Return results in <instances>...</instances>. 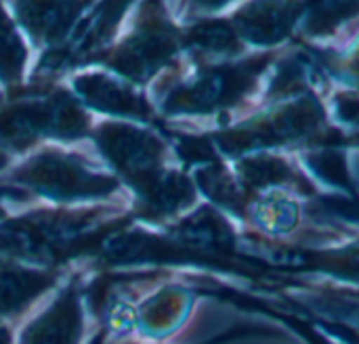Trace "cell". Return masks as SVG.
I'll list each match as a JSON object with an SVG mask.
<instances>
[{
  "instance_id": "6da1fadb",
  "label": "cell",
  "mask_w": 359,
  "mask_h": 344,
  "mask_svg": "<svg viewBox=\"0 0 359 344\" xmlns=\"http://www.w3.org/2000/svg\"><path fill=\"white\" fill-rule=\"evenodd\" d=\"M130 223V210L101 204L36 208L0 225V250L34 267L63 271L74 259L99 256L105 242Z\"/></svg>"
},
{
  "instance_id": "7a4b0ae2",
  "label": "cell",
  "mask_w": 359,
  "mask_h": 344,
  "mask_svg": "<svg viewBox=\"0 0 359 344\" xmlns=\"http://www.w3.org/2000/svg\"><path fill=\"white\" fill-rule=\"evenodd\" d=\"M280 59L278 50H259L221 63H202L168 78L156 109L164 118H208L244 105L263 76Z\"/></svg>"
},
{
  "instance_id": "3957f363",
  "label": "cell",
  "mask_w": 359,
  "mask_h": 344,
  "mask_svg": "<svg viewBox=\"0 0 359 344\" xmlns=\"http://www.w3.org/2000/svg\"><path fill=\"white\" fill-rule=\"evenodd\" d=\"M93 118L78 97L55 84L36 82L0 99V149L23 156L40 141L74 143L90 137Z\"/></svg>"
},
{
  "instance_id": "277c9868",
  "label": "cell",
  "mask_w": 359,
  "mask_h": 344,
  "mask_svg": "<svg viewBox=\"0 0 359 344\" xmlns=\"http://www.w3.org/2000/svg\"><path fill=\"white\" fill-rule=\"evenodd\" d=\"M328 135H334V130L328 126L324 105L318 101L313 90H305L292 99L273 101L265 111L208 137L219 156L240 160L244 156L267 153L284 145L305 143L332 147L334 143H343Z\"/></svg>"
},
{
  "instance_id": "5b68a950",
  "label": "cell",
  "mask_w": 359,
  "mask_h": 344,
  "mask_svg": "<svg viewBox=\"0 0 359 344\" xmlns=\"http://www.w3.org/2000/svg\"><path fill=\"white\" fill-rule=\"evenodd\" d=\"M11 187L38 195L55 206H84L114 198L122 183L78 151H63L59 147H42L27 156L21 164L8 170L0 181Z\"/></svg>"
},
{
  "instance_id": "8992f818",
  "label": "cell",
  "mask_w": 359,
  "mask_h": 344,
  "mask_svg": "<svg viewBox=\"0 0 359 344\" xmlns=\"http://www.w3.org/2000/svg\"><path fill=\"white\" fill-rule=\"evenodd\" d=\"M135 19L120 40L97 63L105 71L143 88L166 69H175L183 53L181 25L162 2H141L133 6Z\"/></svg>"
},
{
  "instance_id": "52a82bcc",
  "label": "cell",
  "mask_w": 359,
  "mask_h": 344,
  "mask_svg": "<svg viewBox=\"0 0 359 344\" xmlns=\"http://www.w3.org/2000/svg\"><path fill=\"white\" fill-rule=\"evenodd\" d=\"M90 139L111 174L126 185L135 198L147 193L170 168V145L149 126L103 120L93 126Z\"/></svg>"
},
{
  "instance_id": "ba28073f",
  "label": "cell",
  "mask_w": 359,
  "mask_h": 344,
  "mask_svg": "<svg viewBox=\"0 0 359 344\" xmlns=\"http://www.w3.org/2000/svg\"><path fill=\"white\" fill-rule=\"evenodd\" d=\"M72 92L86 109L109 116L111 120L145 126L160 124L154 101L139 86L105 69H90L74 76Z\"/></svg>"
},
{
  "instance_id": "9c48e42d",
  "label": "cell",
  "mask_w": 359,
  "mask_h": 344,
  "mask_svg": "<svg viewBox=\"0 0 359 344\" xmlns=\"http://www.w3.org/2000/svg\"><path fill=\"white\" fill-rule=\"evenodd\" d=\"M84 284L78 275H72L53 301L21 328L17 344H84Z\"/></svg>"
},
{
  "instance_id": "30bf717a",
  "label": "cell",
  "mask_w": 359,
  "mask_h": 344,
  "mask_svg": "<svg viewBox=\"0 0 359 344\" xmlns=\"http://www.w3.org/2000/svg\"><path fill=\"white\" fill-rule=\"evenodd\" d=\"M164 229L166 235L183 244L185 248L242 271V267L233 263L240 256V238L219 208L202 204L179 221L166 225Z\"/></svg>"
},
{
  "instance_id": "8fae6325",
  "label": "cell",
  "mask_w": 359,
  "mask_h": 344,
  "mask_svg": "<svg viewBox=\"0 0 359 344\" xmlns=\"http://www.w3.org/2000/svg\"><path fill=\"white\" fill-rule=\"evenodd\" d=\"M305 11L307 4L294 2H250L238 6L229 15V21L246 46L250 44L263 50H276V46L294 34Z\"/></svg>"
},
{
  "instance_id": "7c38bea8",
  "label": "cell",
  "mask_w": 359,
  "mask_h": 344,
  "mask_svg": "<svg viewBox=\"0 0 359 344\" xmlns=\"http://www.w3.org/2000/svg\"><path fill=\"white\" fill-rule=\"evenodd\" d=\"M63 271L44 269L0 254V319L17 322L48 292L59 288Z\"/></svg>"
},
{
  "instance_id": "4fadbf2b",
  "label": "cell",
  "mask_w": 359,
  "mask_h": 344,
  "mask_svg": "<svg viewBox=\"0 0 359 344\" xmlns=\"http://www.w3.org/2000/svg\"><path fill=\"white\" fill-rule=\"evenodd\" d=\"M88 8L90 2H15L8 6L17 25L42 53L61 48Z\"/></svg>"
},
{
  "instance_id": "5bb4252c",
  "label": "cell",
  "mask_w": 359,
  "mask_h": 344,
  "mask_svg": "<svg viewBox=\"0 0 359 344\" xmlns=\"http://www.w3.org/2000/svg\"><path fill=\"white\" fill-rule=\"evenodd\" d=\"M233 174L244 189V193L250 198V204L255 198L263 193H273V191H284V193H305V195H316L313 183L297 170L288 158L267 151V153H252L236 160Z\"/></svg>"
},
{
  "instance_id": "9a60e30c",
  "label": "cell",
  "mask_w": 359,
  "mask_h": 344,
  "mask_svg": "<svg viewBox=\"0 0 359 344\" xmlns=\"http://www.w3.org/2000/svg\"><path fill=\"white\" fill-rule=\"evenodd\" d=\"M198 200V187L194 177L185 168H168L162 179L141 198L133 200V221L147 225H170L185 216Z\"/></svg>"
},
{
  "instance_id": "2e32d148",
  "label": "cell",
  "mask_w": 359,
  "mask_h": 344,
  "mask_svg": "<svg viewBox=\"0 0 359 344\" xmlns=\"http://www.w3.org/2000/svg\"><path fill=\"white\" fill-rule=\"evenodd\" d=\"M183 53H187L196 65L221 63L244 57L246 44L240 40L229 17L202 15L198 21L181 27Z\"/></svg>"
},
{
  "instance_id": "e0dca14e",
  "label": "cell",
  "mask_w": 359,
  "mask_h": 344,
  "mask_svg": "<svg viewBox=\"0 0 359 344\" xmlns=\"http://www.w3.org/2000/svg\"><path fill=\"white\" fill-rule=\"evenodd\" d=\"M194 305V294L181 286H168L149 298L135 315L133 326L139 328L149 340H164L172 336L189 317Z\"/></svg>"
},
{
  "instance_id": "ac0fdd59",
  "label": "cell",
  "mask_w": 359,
  "mask_h": 344,
  "mask_svg": "<svg viewBox=\"0 0 359 344\" xmlns=\"http://www.w3.org/2000/svg\"><path fill=\"white\" fill-rule=\"evenodd\" d=\"M27 46L8 6L0 4V82L4 95L25 86Z\"/></svg>"
},
{
  "instance_id": "d6986e66",
  "label": "cell",
  "mask_w": 359,
  "mask_h": 344,
  "mask_svg": "<svg viewBox=\"0 0 359 344\" xmlns=\"http://www.w3.org/2000/svg\"><path fill=\"white\" fill-rule=\"evenodd\" d=\"M359 4H307L303 15V32L311 38L332 36L341 25L355 19Z\"/></svg>"
},
{
  "instance_id": "ffe728a7",
  "label": "cell",
  "mask_w": 359,
  "mask_h": 344,
  "mask_svg": "<svg viewBox=\"0 0 359 344\" xmlns=\"http://www.w3.org/2000/svg\"><path fill=\"white\" fill-rule=\"evenodd\" d=\"M305 162L309 164V168L326 183L339 187V189H349L351 191V183L347 177V168H345V158L332 149V147H324L318 151H307Z\"/></svg>"
},
{
  "instance_id": "44dd1931",
  "label": "cell",
  "mask_w": 359,
  "mask_h": 344,
  "mask_svg": "<svg viewBox=\"0 0 359 344\" xmlns=\"http://www.w3.org/2000/svg\"><path fill=\"white\" fill-rule=\"evenodd\" d=\"M280 336V330L276 328H269V326H257V324H246V326H236V328H229L227 332H221L208 340L200 344H227L236 343V340H246V338H278ZM107 344H149V343H139V340H116V343Z\"/></svg>"
},
{
  "instance_id": "7402d4cb",
  "label": "cell",
  "mask_w": 359,
  "mask_h": 344,
  "mask_svg": "<svg viewBox=\"0 0 359 344\" xmlns=\"http://www.w3.org/2000/svg\"><path fill=\"white\" fill-rule=\"evenodd\" d=\"M337 74L343 82L359 88V40L355 42V46L339 61Z\"/></svg>"
},
{
  "instance_id": "603a6c76",
  "label": "cell",
  "mask_w": 359,
  "mask_h": 344,
  "mask_svg": "<svg viewBox=\"0 0 359 344\" xmlns=\"http://www.w3.org/2000/svg\"><path fill=\"white\" fill-rule=\"evenodd\" d=\"M32 195L27 191H23L19 187H11V185L0 183V225L8 221V214H6V202L8 200H21V202H25Z\"/></svg>"
},
{
  "instance_id": "cb8c5ba5",
  "label": "cell",
  "mask_w": 359,
  "mask_h": 344,
  "mask_svg": "<svg viewBox=\"0 0 359 344\" xmlns=\"http://www.w3.org/2000/svg\"><path fill=\"white\" fill-rule=\"evenodd\" d=\"M0 344H17V336H15V328L8 322L0 319Z\"/></svg>"
},
{
  "instance_id": "d4e9b609",
  "label": "cell",
  "mask_w": 359,
  "mask_h": 344,
  "mask_svg": "<svg viewBox=\"0 0 359 344\" xmlns=\"http://www.w3.org/2000/svg\"><path fill=\"white\" fill-rule=\"evenodd\" d=\"M8 164H11V156H8L6 151H2V149H0V170H4Z\"/></svg>"
},
{
  "instance_id": "484cf974",
  "label": "cell",
  "mask_w": 359,
  "mask_h": 344,
  "mask_svg": "<svg viewBox=\"0 0 359 344\" xmlns=\"http://www.w3.org/2000/svg\"><path fill=\"white\" fill-rule=\"evenodd\" d=\"M349 124H355V126L359 128V111L353 116V118H351V120H349Z\"/></svg>"
},
{
  "instance_id": "4316f807",
  "label": "cell",
  "mask_w": 359,
  "mask_h": 344,
  "mask_svg": "<svg viewBox=\"0 0 359 344\" xmlns=\"http://www.w3.org/2000/svg\"><path fill=\"white\" fill-rule=\"evenodd\" d=\"M0 254H2V250H0Z\"/></svg>"
}]
</instances>
